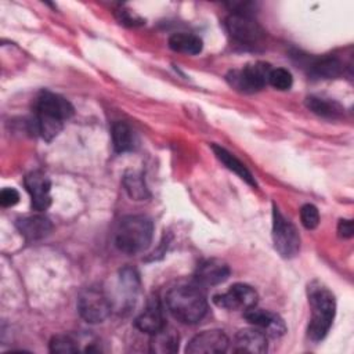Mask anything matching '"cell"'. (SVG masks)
I'll list each match as a JSON object with an SVG mask.
<instances>
[{"mask_svg": "<svg viewBox=\"0 0 354 354\" xmlns=\"http://www.w3.org/2000/svg\"><path fill=\"white\" fill-rule=\"evenodd\" d=\"M123 187L129 196L134 201H144L149 196L148 188L145 185L144 177L141 173L136 170L126 171L123 176Z\"/></svg>", "mask_w": 354, "mask_h": 354, "instance_id": "cell-23", "label": "cell"}, {"mask_svg": "<svg viewBox=\"0 0 354 354\" xmlns=\"http://www.w3.org/2000/svg\"><path fill=\"white\" fill-rule=\"evenodd\" d=\"M337 232L342 238L353 236V221L351 220H340L337 224Z\"/></svg>", "mask_w": 354, "mask_h": 354, "instance_id": "cell-29", "label": "cell"}, {"mask_svg": "<svg viewBox=\"0 0 354 354\" xmlns=\"http://www.w3.org/2000/svg\"><path fill=\"white\" fill-rule=\"evenodd\" d=\"M243 315L249 324L254 325L257 329L271 337H279L286 332V325L283 319L272 311L252 307L246 310Z\"/></svg>", "mask_w": 354, "mask_h": 354, "instance_id": "cell-12", "label": "cell"}, {"mask_svg": "<svg viewBox=\"0 0 354 354\" xmlns=\"http://www.w3.org/2000/svg\"><path fill=\"white\" fill-rule=\"evenodd\" d=\"M230 275V267L217 259H209L201 263L196 268L195 278L201 285L213 286L224 282Z\"/></svg>", "mask_w": 354, "mask_h": 354, "instance_id": "cell-15", "label": "cell"}, {"mask_svg": "<svg viewBox=\"0 0 354 354\" xmlns=\"http://www.w3.org/2000/svg\"><path fill=\"white\" fill-rule=\"evenodd\" d=\"M308 303L311 307V318L307 328L308 337L314 342L322 340L335 318L336 301L332 292L321 285L313 282L308 285Z\"/></svg>", "mask_w": 354, "mask_h": 354, "instance_id": "cell-3", "label": "cell"}, {"mask_svg": "<svg viewBox=\"0 0 354 354\" xmlns=\"http://www.w3.org/2000/svg\"><path fill=\"white\" fill-rule=\"evenodd\" d=\"M300 220L301 224L307 228V230H314L317 228V225L319 224V213L318 209L311 205V203H306L301 206L300 209Z\"/></svg>", "mask_w": 354, "mask_h": 354, "instance_id": "cell-27", "label": "cell"}, {"mask_svg": "<svg viewBox=\"0 0 354 354\" xmlns=\"http://www.w3.org/2000/svg\"><path fill=\"white\" fill-rule=\"evenodd\" d=\"M169 47L176 53L195 55L202 51L203 43H202V39L194 33L178 32V33H173L169 37Z\"/></svg>", "mask_w": 354, "mask_h": 354, "instance_id": "cell-19", "label": "cell"}, {"mask_svg": "<svg viewBox=\"0 0 354 354\" xmlns=\"http://www.w3.org/2000/svg\"><path fill=\"white\" fill-rule=\"evenodd\" d=\"M15 227L26 241L41 239L47 236L53 230L51 221L41 214H33V216L18 218L15 223Z\"/></svg>", "mask_w": 354, "mask_h": 354, "instance_id": "cell-14", "label": "cell"}, {"mask_svg": "<svg viewBox=\"0 0 354 354\" xmlns=\"http://www.w3.org/2000/svg\"><path fill=\"white\" fill-rule=\"evenodd\" d=\"M153 235V224L149 217L142 214L126 216L120 220L115 232V246L126 254L144 252Z\"/></svg>", "mask_w": 354, "mask_h": 354, "instance_id": "cell-4", "label": "cell"}, {"mask_svg": "<svg viewBox=\"0 0 354 354\" xmlns=\"http://www.w3.org/2000/svg\"><path fill=\"white\" fill-rule=\"evenodd\" d=\"M272 242L275 250L283 259L295 257L300 250V235L296 225L277 206L272 209Z\"/></svg>", "mask_w": 354, "mask_h": 354, "instance_id": "cell-5", "label": "cell"}, {"mask_svg": "<svg viewBox=\"0 0 354 354\" xmlns=\"http://www.w3.org/2000/svg\"><path fill=\"white\" fill-rule=\"evenodd\" d=\"M19 202V194L17 189L14 188H3L0 192V203L4 207H10L14 206Z\"/></svg>", "mask_w": 354, "mask_h": 354, "instance_id": "cell-28", "label": "cell"}, {"mask_svg": "<svg viewBox=\"0 0 354 354\" xmlns=\"http://www.w3.org/2000/svg\"><path fill=\"white\" fill-rule=\"evenodd\" d=\"M24 184L32 198V207L36 212H44L51 205V181L41 171H32L25 176Z\"/></svg>", "mask_w": 354, "mask_h": 354, "instance_id": "cell-11", "label": "cell"}, {"mask_svg": "<svg viewBox=\"0 0 354 354\" xmlns=\"http://www.w3.org/2000/svg\"><path fill=\"white\" fill-rule=\"evenodd\" d=\"M342 64L339 59L336 58H322V59H317L313 65H311V72L318 76V77H337L342 73Z\"/></svg>", "mask_w": 354, "mask_h": 354, "instance_id": "cell-24", "label": "cell"}, {"mask_svg": "<svg viewBox=\"0 0 354 354\" xmlns=\"http://www.w3.org/2000/svg\"><path fill=\"white\" fill-rule=\"evenodd\" d=\"M232 351L235 353H266L267 351V337L260 329H241L234 339Z\"/></svg>", "mask_w": 354, "mask_h": 354, "instance_id": "cell-13", "label": "cell"}, {"mask_svg": "<svg viewBox=\"0 0 354 354\" xmlns=\"http://www.w3.org/2000/svg\"><path fill=\"white\" fill-rule=\"evenodd\" d=\"M113 149L119 153L129 152L136 145V137L131 127L124 122H116L112 126Z\"/></svg>", "mask_w": 354, "mask_h": 354, "instance_id": "cell-22", "label": "cell"}, {"mask_svg": "<svg viewBox=\"0 0 354 354\" xmlns=\"http://www.w3.org/2000/svg\"><path fill=\"white\" fill-rule=\"evenodd\" d=\"M166 325L165 317H163V308L159 300L152 299L145 310L136 318V326L145 333H155L159 329H162Z\"/></svg>", "mask_w": 354, "mask_h": 354, "instance_id": "cell-16", "label": "cell"}, {"mask_svg": "<svg viewBox=\"0 0 354 354\" xmlns=\"http://www.w3.org/2000/svg\"><path fill=\"white\" fill-rule=\"evenodd\" d=\"M306 106L318 116L335 119L343 113V106L330 98H324L318 95H308L306 98Z\"/></svg>", "mask_w": 354, "mask_h": 354, "instance_id": "cell-21", "label": "cell"}, {"mask_svg": "<svg viewBox=\"0 0 354 354\" xmlns=\"http://www.w3.org/2000/svg\"><path fill=\"white\" fill-rule=\"evenodd\" d=\"M149 350L156 354H170L178 350V335L166 325L151 335Z\"/></svg>", "mask_w": 354, "mask_h": 354, "instance_id": "cell-18", "label": "cell"}, {"mask_svg": "<svg viewBox=\"0 0 354 354\" xmlns=\"http://www.w3.org/2000/svg\"><path fill=\"white\" fill-rule=\"evenodd\" d=\"M140 288V277L138 272L131 267H124L119 272V297H123L122 307L130 308L134 306L136 296Z\"/></svg>", "mask_w": 354, "mask_h": 354, "instance_id": "cell-17", "label": "cell"}, {"mask_svg": "<svg viewBox=\"0 0 354 354\" xmlns=\"http://www.w3.org/2000/svg\"><path fill=\"white\" fill-rule=\"evenodd\" d=\"M51 353H76L79 351L77 343L68 335H57L50 340Z\"/></svg>", "mask_w": 354, "mask_h": 354, "instance_id": "cell-26", "label": "cell"}, {"mask_svg": "<svg viewBox=\"0 0 354 354\" xmlns=\"http://www.w3.org/2000/svg\"><path fill=\"white\" fill-rule=\"evenodd\" d=\"M119 14V21L120 24H129V25H136V24H141L142 19L138 18L137 15L131 14L130 11H118Z\"/></svg>", "mask_w": 354, "mask_h": 354, "instance_id": "cell-30", "label": "cell"}, {"mask_svg": "<svg viewBox=\"0 0 354 354\" xmlns=\"http://www.w3.org/2000/svg\"><path fill=\"white\" fill-rule=\"evenodd\" d=\"M272 68L266 62H256L241 69L230 71L228 83L242 93H256L268 84V75Z\"/></svg>", "mask_w": 354, "mask_h": 354, "instance_id": "cell-7", "label": "cell"}, {"mask_svg": "<svg viewBox=\"0 0 354 354\" xmlns=\"http://www.w3.org/2000/svg\"><path fill=\"white\" fill-rule=\"evenodd\" d=\"M230 340L223 330L209 329L195 335L187 344L185 351L189 354H217L228 348Z\"/></svg>", "mask_w": 354, "mask_h": 354, "instance_id": "cell-10", "label": "cell"}, {"mask_svg": "<svg viewBox=\"0 0 354 354\" xmlns=\"http://www.w3.org/2000/svg\"><path fill=\"white\" fill-rule=\"evenodd\" d=\"M72 115L73 106L66 98L51 91H41L35 101V116L30 126L33 133L46 141H51Z\"/></svg>", "mask_w": 354, "mask_h": 354, "instance_id": "cell-1", "label": "cell"}, {"mask_svg": "<svg viewBox=\"0 0 354 354\" xmlns=\"http://www.w3.org/2000/svg\"><path fill=\"white\" fill-rule=\"evenodd\" d=\"M225 28L230 36L245 46H254L260 43L264 36L260 25L245 12H232L225 19Z\"/></svg>", "mask_w": 354, "mask_h": 354, "instance_id": "cell-8", "label": "cell"}, {"mask_svg": "<svg viewBox=\"0 0 354 354\" xmlns=\"http://www.w3.org/2000/svg\"><path fill=\"white\" fill-rule=\"evenodd\" d=\"M293 79L288 69L285 68H275L270 71L268 75V84H271L277 90H289L292 87Z\"/></svg>", "mask_w": 354, "mask_h": 354, "instance_id": "cell-25", "label": "cell"}, {"mask_svg": "<svg viewBox=\"0 0 354 354\" xmlns=\"http://www.w3.org/2000/svg\"><path fill=\"white\" fill-rule=\"evenodd\" d=\"M165 301L169 313L183 324H196L207 311L205 293L191 283H178L170 288Z\"/></svg>", "mask_w": 354, "mask_h": 354, "instance_id": "cell-2", "label": "cell"}, {"mask_svg": "<svg viewBox=\"0 0 354 354\" xmlns=\"http://www.w3.org/2000/svg\"><path fill=\"white\" fill-rule=\"evenodd\" d=\"M212 149L214 151V153H216V156L218 158V160H220L228 170L234 171L236 176H239L242 180H245L248 184L256 187V181H254L252 173L246 169V166H245L239 159H236L231 152H228L227 149H224V148L220 147V145L213 144V145H212Z\"/></svg>", "mask_w": 354, "mask_h": 354, "instance_id": "cell-20", "label": "cell"}, {"mask_svg": "<svg viewBox=\"0 0 354 354\" xmlns=\"http://www.w3.org/2000/svg\"><path fill=\"white\" fill-rule=\"evenodd\" d=\"M77 311L88 324L104 322L112 311V300L106 293L95 286L86 288L77 297Z\"/></svg>", "mask_w": 354, "mask_h": 354, "instance_id": "cell-6", "label": "cell"}, {"mask_svg": "<svg viewBox=\"0 0 354 354\" xmlns=\"http://www.w3.org/2000/svg\"><path fill=\"white\" fill-rule=\"evenodd\" d=\"M213 301L216 306L225 310H242L246 311L256 306L257 292L246 283H234L224 293L214 295Z\"/></svg>", "mask_w": 354, "mask_h": 354, "instance_id": "cell-9", "label": "cell"}]
</instances>
